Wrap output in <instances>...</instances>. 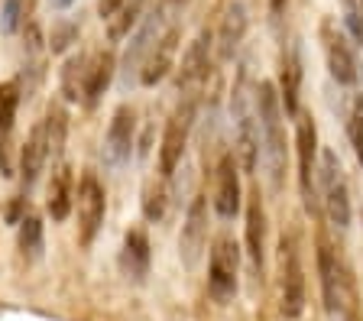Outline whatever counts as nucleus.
<instances>
[{"mask_svg":"<svg viewBox=\"0 0 363 321\" xmlns=\"http://www.w3.org/2000/svg\"><path fill=\"white\" fill-rule=\"evenodd\" d=\"M257 123H259V162L266 169L272 191H282L289 162V140H286V107H282L279 88L272 81L257 84Z\"/></svg>","mask_w":363,"mask_h":321,"instance_id":"obj_1","label":"nucleus"},{"mask_svg":"<svg viewBox=\"0 0 363 321\" xmlns=\"http://www.w3.org/2000/svg\"><path fill=\"white\" fill-rule=\"evenodd\" d=\"M318 283L321 305L331 321H357V283L347 260L328 237H318Z\"/></svg>","mask_w":363,"mask_h":321,"instance_id":"obj_2","label":"nucleus"},{"mask_svg":"<svg viewBox=\"0 0 363 321\" xmlns=\"http://www.w3.org/2000/svg\"><path fill=\"white\" fill-rule=\"evenodd\" d=\"M230 120H234V153L243 172H257L259 166V123H257V81L250 69L240 65L230 91Z\"/></svg>","mask_w":363,"mask_h":321,"instance_id":"obj_3","label":"nucleus"},{"mask_svg":"<svg viewBox=\"0 0 363 321\" xmlns=\"http://www.w3.org/2000/svg\"><path fill=\"white\" fill-rule=\"evenodd\" d=\"M318 198H321V214L328 218L334 230H347L354 221V201H350V185L344 162L334 150H321L318 156Z\"/></svg>","mask_w":363,"mask_h":321,"instance_id":"obj_4","label":"nucleus"},{"mask_svg":"<svg viewBox=\"0 0 363 321\" xmlns=\"http://www.w3.org/2000/svg\"><path fill=\"white\" fill-rule=\"evenodd\" d=\"M198 98H201V91H182L179 104L166 120L162 143H159V176L162 179H172L182 156H185V146H189L191 127H195L198 117Z\"/></svg>","mask_w":363,"mask_h":321,"instance_id":"obj_5","label":"nucleus"},{"mask_svg":"<svg viewBox=\"0 0 363 321\" xmlns=\"http://www.w3.org/2000/svg\"><path fill=\"white\" fill-rule=\"evenodd\" d=\"M279 312L298 318L305 312V263L298 230H282L279 237Z\"/></svg>","mask_w":363,"mask_h":321,"instance_id":"obj_6","label":"nucleus"},{"mask_svg":"<svg viewBox=\"0 0 363 321\" xmlns=\"http://www.w3.org/2000/svg\"><path fill=\"white\" fill-rule=\"evenodd\" d=\"M295 120V156H298V191L302 205L311 218L321 214V198H318V127L308 111H298Z\"/></svg>","mask_w":363,"mask_h":321,"instance_id":"obj_7","label":"nucleus"},{"mask_svg":"<svg viewBox=\"0 0 363 321\" xmlns=\"http://www.w3.org/2000/svg\"><path fill=\"white\" fill-rule=\"evenodd\" d=\"M169 23H172V16H169L162 7H156L152 13H146L143 23H136V33L130 36V49L121 62V88L123 91H127L133 81H140V69H143L146 55L152 52L156 39L162 36V30H166Z\"/></svg>","mask_w":363,"mask_h":321,"instance_id":"obj_8","label":"nucleus"},{"mask_svg":"<svg viewBox=\"0 0 363 321\" xmlns=\"http://www.w3.org/2000/svg\"><path fill=\"white\" fill-rule=\"evenodd\" d=\"M237 273H240V244L230 234H220L211 244L208 260V292L218 302H230L237 295Z\"/></svg>","mask_w":363,"mask_h":321,"instance_id":"obj_9","label":"nucleus"},{"mask_svg":"<svg viewBox=\"0 0 363 321\" xmlns=\"http://www.w3.org/2000/svg\"><path fill=\"white\" fill-rule=\"evenodd\" d=\"M321 49H325V62L331 78L340 88H354L360 84V62H357V49L347 39V33L340 30L337 23L325 20L321 23Z\"/></svg>","mask_w":363,"mask_h":321,"instance_id":"obj_10","label":"nucleus"},{"mask_svg":"<svg viewBox=\"0 0 363 321\" xmlns=\"http://www.w3.org/2000/svg\"><path fill=\"white\" fill-rule=\"evenodd\" d=\"M75 208H78V240L88 247V244H94L101 224H104V214H107V191L94 172H84L82 182H78Z\"/></svg>","mask_w":363,"mask_h":321,"instance_id":"obj_11","label":"nucleus"},{"mask_svg":"<svg viewBox=\"0 0 363 321\" xmlns=\"http://www.w3.org/2000/svg\"><path fill=\"white\" fill-rule=\"evenodd\" d=\"M211 208L220 221H234L243 208V188H240V159L237 153H224L214 169V198Z\"/></svg>","mask_w":363,"mask_h":321,"instance_id":"obj_12","label":"nucleus"},{"mask_svg":"<svg viewBox=\"0 0 363 321\" xmlns=\"http://www.w3.org/2000/svg\"><path fill=\"white\" fill-rule=\"evenodd\" d=\"M204 250H208V195H195L185 211V224H182L179 237V260L185 269H195L201 263Z\"/></svg>","mask_w":363,"mask_h":321,"instance_id":"obj_13","label":"nucleus"},{"mask_svg":"<svg viewBox=\"0 0 363 321\" xmlns=\"http://www.w3.org/2000/svg\"><path fill=\"white\" fill-rule=\"evenodd\" d=\"M247 30H250V0H227L224 10H220L218 36H214V55H218V62L234 59Z\"/></svg>","mask_w":363,"mask_h":321,"instance_id":"obj_14","label":"nucleus"},{"mask_svg":"<svg viewBox=\"0 0 363 321\" xmlns=\"http://www.w3.org/2000/svg\"><path fill=\"white\" fill-rule=\"evenodd\" d=\"M133 140H136V111L130 104H121L111 114L104 137V162L111 169H121L133 156Z\"/></svg>","mask_w":363,"mask_h":321,"instance_id":"obj_15","label":"nucleus"},{"mask_svg":"<svg viewBox=\"0 0 363 321\" xmlns=\"http://www.w3.org/2000/svg\"><path fill=\"white\" fill-rule=\"evenodd\" d=\"M211 52L214 36L208 30H201L195 36V43L185 49V59H182L179 69V91H201V84L208 81V72H211Z\"/></svg>","mask_w":363,"mask_h":321,"instance_id":"obj_16","label":"nucleus"},{"mask_svg":"<svg viewBox=\"0 0 363 321\" xmlns=\"http://www.w3.org/2000/svg\"><path fill=\"white\" fill-rule=\"evenodd\" d=\"M152 266V247H150V234L146 227H130L123 234V250H121V273L127 276L130 283L143 286L146 276Z\"/></svg>","mask_w":363,"mask_h":321,"instance_id":"obj_17","label":"nucleus"},{"mask_svg":"<svg viewBox=\"0 0 363 321\" xmlns=\"http://www.w3.org/2000/svg\"><path fill=\"white\" fill-rule=\"evenodd\" d=\"M243 234H247V257L257 269V276L263 279V266H266V208H263V195L259 188H253L247 195V224H243Z\"/></svg>","mask_w":363,"mask_h":321,"instance_id":"obj_18","label":"nucleus"},{"mask_svg":"<svg viewBox=\"0 0 363 321\" xmlns=\"http://www.w3.org/2000/svg\"><path fill=\"white\" fill-rule=\"evenodd\" d=\"M175 49H179V26L169 23L166 30H162V36L156 39L152 52L146 55L143 69H140V84L152 88V84L162 81V78L169 75V69H172V62H175Z\"/></svg>","mask_w":363,"mask_h":321,"instance_id":"obj_19","label":"nucleus"},{"mask_svg":"<svg viewBox=\"0 0 363 321\" xmlns=\"http://www.w3.org/2000/svg\"><path fill=\"white\" fill-rule=\"evenodd\" d=\"M279 98L286 107V117H295L302 111L298 98H302V52L295 43H289L282 49V62H279Z\"/></svg>","mask_w":363,"mask_h":321,"instance_id":"obj_20","label":"nucleus"},{"mask_svg":"<svg viewBox=\"0 0 363 321\" xmlns=\"http://www.w3.org/2000/svg\"><path fill=\"white\" fill-rule=\"evenodd\" d=\"M45 162H49V140H45V123L39 120L36 127L30 130L26 143L20 150V182H23V191H30L36 185V179L43 176Z\"/></svg>","mask_w":363,"mask_h":321,"instance_id":"obj_21","label":"nucleus"},{"mask_svg":"<svg viewBox=\"0 0 363 321\" xmlns=\"http://www.w3.org/2000/svg\"><path fill=\"white\" fill-rule=\"evenodd\" d=\"M113 75H117V59H113L111 49H101L91 62H84V84H82V101L84 107H94L104 91L111 88Z\"/></svg>","mask_w":363,"mask_h":321,"instance_id":"obj_22","label":"nucleus"},{"mask_svg":"<svg viewBox=\"0 0 363 321\" xmlns=\"http://www.w3.org/2000/svg\"><path fill=\"white\" fill-rule=\"evenodd\" d=\"M75 208V179H72V169L59 166L49 179V191H45V211L55 224L65 221Z\"/></svg>","mask_w":363,"mask_h":321,"instance_id":"obj_23","label":"nucleus"},{"mask_svg":"<svg viewBox=\"0 0 363 321\" xmlns=\"http://www.w3.org/2000/svg\"><path fill=\"white\" fill-rule=\"evenodd\" d=\"M16 244H20V257L26 263H39L45 253V224L39 214L26 211L20 221V237H16Z\"/></svg>","mask_w":363,"mask_h":321,"instance_id":"obj_24","label":"nucleus"},{"mask_svg":"<svg viewBox=\"0 0 363 321\" xmlns=\"http://www.w3.org/2000/svg\"><path fill=\"white\" fill-rule=\"evenodd\" d=\"M143 4L146 0H127V4L107 20V36H111V43H121V39H127L130 33L136 30L140 13H143Z\"/></svg>","mask_w":363,"mask_h":321,"instance_id":"obj_25","label":"nucleus"},{"mask_svg":"<svg viewBox=\"0 0 363 321\" xmlns=\"http://www.w3.org/2000/svg\"><path fill=\"white\" fill-rule=\"evenodd\" d=\"M45 140H49V159H59L65 150V133H68V114L62 104H49L45 114Z\"/></svg>","mask_w":363,"mask_h":321,"instance_id":"obj_26","label":"nucleus"},{"mask_svg":"<svg viewBox=\"0 0 363 321\" xmlns=\"http://www.w3.org/2000/svg\"><path fill=\"white\" fill-rule=\"evenodd\" d=\"M20 81H4L0 84V137H7L16 123V111H20Z\"/></svg>","mask_w":363,"mask_h":321,"instance_id":"obj_27","label":"nucleus"},{"mask_svg":"<svg viewBox=\"0 0 363 321\" xmlns=\"http://www.w3.org/2000/svg\"><path fill=\"white\" fill-rule=\"evenodd\" d=\"M84 55H72L62 69V94L65 101H82V84H84Z\"/></svg>","mask_w":363,"mask_h":321,"instance_id":"obj_28","label":"nucleus"},{"mask_svg":"<svg viewBox=\"0 0 363 321\" xmlns=\"http://www.w3.org/2000/svg\"><path fill=\"white\" fill-rule=\"evenodd\" d=\"M347 140H350V146H354L357 162L363 166V88L354 94V101H350V111H347Z\"/></svg>","mask_w":363,"mask_h":321,"instance_id":"obj_29","label":"nucleus"},{"mask_svg":"<svg viewBox=\"0 0 363 321\" xmlns=\"http://www.w3.org/2000/svg\"><path fill=\"white\" fill-rule=\"evenodd\" d=\"M166 214V185L150 179L143 188V218L146 221H162Z\"/></svg>","mask_w":363,"mask_h":321,"instance_id":"obj_30","label":"nucleus"},{"mask_svg":"<svg viewBox=\"0 0 363 321\" xmlns=\"http://www.w3.org/2000/svg\"><path fill=\"white\" fill-rule=\"evenodd\" d=\"M23 16H26L23 0H4V7H0V30L7 33V36H13V33L20 30Z\"/></svg>","mask_w":363,"mask_h":321,"instance_id":"obj_31","label":"nucleus"},{"mask_svg":"<svg viewBox=\"0 0 363 321\" xmlns=\"http://www.w3.org/2000/svg\"><path fill=\"white\" fill-rule=\"evenodd\" d=\"M75 33H78L75 26H59V30L52 33V49H55V52H62V49L68 46V39L75 36Z\"/></svg>","mask_w":363,"mask_h":321,"instance_id":"obj_32","label":"nucleus"},{"mask_svg":"<svg viewBox=\"0 0 363 321\" xmlns=\"http://www.w3.org/2000/svg\"><path fill=\"white\" fill-rule=\"evenodd\" d=\"M286 10H289V0H269V23L279 30V23H282V16H286Z\"/></svg>","mask_w":363,"mask_h":321,"instance_id":"obj_33","label":"nucleus"},{"mask_svg":"<svg viewBox=\"0 0 363 321\" xmlns=\"http://www.w3.org/2000/svg\"><path fill=\"white\" fill-rule=\"evenodd\" d=\"M185 4H189V0H162V4H159V7H162V10H166L169 16H172V13H179V10L185 7ZM172 20H175V16H172Z\"/></svg>","mask_w":363,"mask_h":321,"instance_id":"obj_34","label":"nucleus"}]
</instances>
